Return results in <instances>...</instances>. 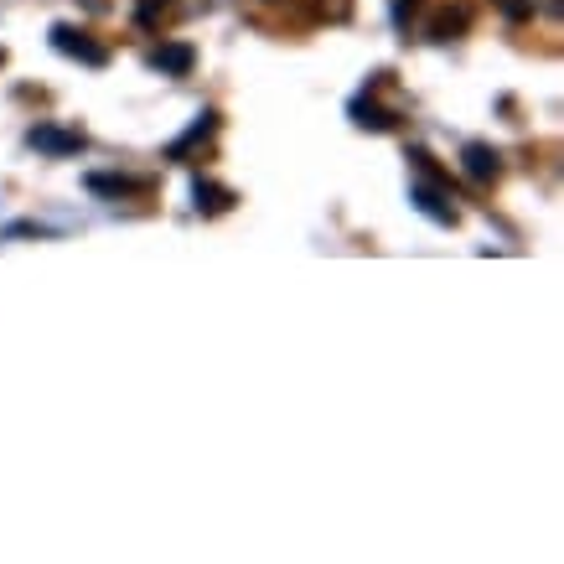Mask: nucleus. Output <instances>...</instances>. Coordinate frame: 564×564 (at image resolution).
Returning a JSON list of instances; mask_svg holds the SVG:
<instances>
[{
	"mask_svg": "<svg viewBox=\"0 0 564 564\" xmlns=\"http://www.w3.org/2000/svg\"><path fill=\"white\" fill-rule=\"evenodd\" d=\"M52 47L63 52V57H78V63H88V68H104V63H109V47L94 42V37H88L83 26H73V21H57V26H52Z\"/></svg>",
	"mask_w": 564,
	"mask_h": 564,
	"instance_id": "f257e3e1",
	"label": "nucleus"
},
{
	"mask_svg": "<svg viewBox=\"0 0 564 564\" xmlns=\"http://www.w3.org/2000/svg\"><path fill=\"white\" fill-rule=\"evenodd\" d=\"M471 16H477V6L471 0H456V6H440L430 21H425V37L430 42H456L471 32Z\"/></svg>",
	"mask_w": 564,
	"mask_h": 564,
	"instance_id": "f03ea898",
	"label": "nucleus"
},
{
	"mask_svg": "<svg viewBox=\"0 0 564 564\" xmlns=\"http://www.w3.org/2000/svg\"><path fill=\"white\" fill-rule=\"evenodd\" d=\"M26 145L42 151V156H78L88 145V135L83 130H57V125H32L26 130Z\"/></svg>",
	"mask_w": 564,
	"mask_h": 564,
	"instance_id": "7ed1b4c3",
	"label": "nucleus"
},
{
	"mask_svg": "<svg viewBox=\"0 0 564 564\" xmlns=\"http://www.w3.org/2000/svg\"><path fill=\"white\" fill-rule=\"evenodd\" d=\"M414 202H420V213L435 218L440 228H456L461 223V213L451 207V187H445V182H430V176H425V182H414Z\"/></svg>",
	"mask_w": 564,
	"mask_h": 564,
	"instance_id": "20e7f679",
	"label": "nucleus"
},
{
	"mask_svg": "<svg viewBox=\"0 0 564 564\" xmlns=\"http://www.w3.org/2000/svg\"><path fill=\"white\" fill-rule=\"evenodd\" d=\"M461 166H466L471 182H482V187L502 176V156L492 151L487 140H466V145H461Z\"/></svg>",
	"mask_w": 564,
	"mask_h": 564,
	"instance_id": "39448f33",
	"label": "nucleus"
},
{
	"mask_svg": "<svg viewBox=\"0 0 564 564\" xmlns=\"http://www.w3.org/2000/svg\"><path fill=\"white\" fill-rule=\"evenodd\" d=\"M404 120L399 109H383L378 99H373V88H363L358 99H352V125H363V130H394Z\"/></svg>",
	"mask_w": 564,
	"mask_h": 564,
	"instance_id": "423d86ee",
	"label": "nucleus"
},
{
	"mask_svg": "<svg viewBox=\"0 0 564 564\" xmlns=\"http://www.w3.org/2000/svg\"><path fill=\"white\" fill-rule=\"evenodd\" d=\"M88 192H99V197H145V192H151V176H114V171H94V176H88Z\"/></svg>",
	"mask_w": 564,
	"mask_h": 564,
	"instance_id": "0eeeda50",
	"label": "nucleus"
},
{
	"mask_svg": "<svg viewBox=\"0 0 564 564\" xmlns=\"http://www.w3.org/2000/svg\"><path fill=\"white\" fill-rule=\"evenodd\" d=\"M192 63H197L192 42H161V47L151 52V68H156V73H166V78H187V73H192Z\"/></svg>",
	"mask_w": 564,
	"mask_h": 564,
	"instance_id": "6e6552de",
	"label": "nucleus"
},
{
	"mask_svg": "<svg viewBox=\"0 0 564 564\" xmlns=\"http://www.w3.org/2000/svg\"><path fill=\"white\" fill-rule=\"evenodd\" d=\"M213 135H218V114H213V109H202V114H197V125H192L182 140H171V145H166V156H171V161H187V156L197 151V145H207Z\"/></svg>",
	"mask_w": 564,
	"mask_h": 564,
	"instance_id": "1a4fd4ad",
	"label": "nucleus"
},
{
	"mask_svg": "<svg viewBox=\"0 0 564 564\" xmlns=\"http://www.w3.org/2000/svg\"><path fill=\"white\" fill-rule=\"evenodd\" d=\"M192 197H197V213H207V218H218V213H228V207L239 202V192H233V187H218V182H207V176H197Z\"/></svg>",
	"mask_w": 564,
	"mask_h": 564,
	"instance_id": "9d476101",
	"label": "nucleus"
},
{
	"mask_svg": "<svg viewBox=\"0 0 564 564\" xmlns=\"http://www.w3.org/2000/svg\"><path fill=\"white\" fill-rule=\"evenodd\" d=\"M420 6H425V0H394V16H399V21H409Z\"/></svg>",
	"mask_w": 564,
	"mask_h": 564,
	"instance_id": "9b49d317",
	"label": "nucleus"
},
{
	"mask_svg": "<svg viewBox=\"0 0 564 564\" xmlns=\"http://www.w3.org/2000/svg\"><path fill=\"white\" fill-rule=\"evenodd\" d=\"M0 68H6V47H0Z\"/></svg>",
	"mask_w": 564,
	"mask_h": 564,
	"instance_id": "f8f14e48",
	"label": "nucleus"
},
{
	"mask_svg": "<svg viewBox=\"0 0 564 564\" xmlns=\"http://www.w3.org/2000/svg\"><path fill=\"white\" fill-rule=\"evenodd\" d=\"M151 6H156V0H151Z\"/></svg>",
	"mask_w": 564,
	"mask_h": 564,
	"instance_id": "ddd939ff",
	"label": "nucleus"
}]
</instances>
